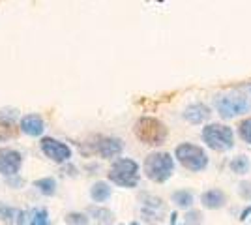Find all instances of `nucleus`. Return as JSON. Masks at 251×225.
<instances>
[{
	"label": "nucleus",
	"mask_w": 251,
	"mask_h": 225,
	"mask_svg": "<svg viewBox=\"0 0 251 225\" xmlns=\"http://www.w3.org/2000/svg\"><path fill=\"white\" fill-rule=\"evenodd\" d=\"M133 131H135L137 139L143 141L145 145H152V147L165 143V139H167V135H169L165 124L159 122L157 118H152V117L139 118V120L135 122Z\"/></svg>",
	"instance_id": "nucleus-1"
},
{
	"label": "nucleus",
	"mask_w": 251,
	"mask_h": 225,
	"mask_svg": "<svg viewBox=\"0 0 251 225\" xmlns=\"http://www.w3.org/2000/svg\"><path fill=\"white\" fill-rule=\"evenodd\" d=\"M175 171V161L167 152H152L145 160V173L152 182H165Z\"/></svg>",
	"instance_id": "nucleus-2"
},
{
	"label": "nucleus",
	"mask_w": 251,
	"mask_h": 225,
	"mask_svg": "<svg viewBox=\"0 0 251 225\" xmlns=\"http://www.w3.org/2000/svg\"><path fill=\"white\" fill-rule=\"evenodd\" d=\"M109 180L122 188H135L139 182V165L129 158H118L109 169Z\"/></svg>",
	"instance_id": "nucleus-3"
},
{
	"label": "nucleus",
	"mask_w": 251,
	"mask_h": 225,
	"mask_svg": "<svg viewBox=\"0 0 251 225\" xmlns=\"http://www.w3.org/2000/svg\"><path fill=\"white\" fill-rule=\"evenodd\" d=\"M175 158L180 161L182 167H186L189 171L199 173L202 169H206L208 165V156L206 152L197 147V145H191V143H182L178 145L175 150Z\"/></svg>",
	"instance_id": "nucleus-4"
},
{
	"label": "nucleus",
	"mask_w": 251,
	"mask_h": 225,
	"mask_svg": "<svg viewBox=\"0 0 251 225\" xmlns=\"http://www.w3.org/2000/svg\"><path fill=\"white\" fill-rule=\"evenodd\" d=\"M202 141L212 150L225 152V150L232 149L234 135H232V129L225 124H208L206 128H202Z\"/></svg>",
	"instance_id": "nucleus-5"
},
{
	"label": "nucleus",
	"mask_w": 251,
	"mask_h": 225,
	"mask_svg": "<svg viewBox=\"0 0 251 225\" xmlns=\"http://www.w3.org/2000/svg\"><path fill=\"white\" fill-rule=\"evenodd\" d=\"M216 109L221 118H234L251 109V101L242 94H225L216 101Z\"/></svg>",
	"instance_id": "nucleus-6"
},
{
	"label": "nucleus",
	"mask_w": 251,
	"mask_h": 225,
	"mask_svg": "<svg viewBox=\"0 0 251 225\" xmlns=\"http://www.w3.org/2000/svg\"><path fill=\"white\" fill-rule=\"evenodd\" d=\"M40 149L54 163H66V161H70V158H72V149L66 143L54 139V137H43L40 141Z\"/></svg>",
	"instance_id": "nucleus-7"
},
{
	"label": "nucleus",
	"mask_w": 251,
	"mask_h": 225,
	"mask_svg": "<svg viewBox=\"0 0 251 225\" xmlns=\"http://www.w3.org/2000/svg\"><path fill=\"white\" fill-rule=\"evenodd\" d=\"M23 165V156L19 150L15 149H0V175L11 178L17 176L21 171Z\"/></svg>",
	"instance_id": "nucleus-8"
},
{
	"label": "nucleus",
	"mask_w": 251,
	"mask_h": 225,
	"mask_svg": "<svg viewBox=\"0 0 251 225\" xmlns=\"http://www.w3.org/2000/svg\"><path fill=\"white\" fill-rule=\"evenodd\" d=\"M96 150L101 158H116L122 154L124 150V143L118 139V137H101L96 145Z\"/></svg>",
	"instance_id": "nucleus-9"
},
{
	"label": "nucleus",
	"mask_w": 251,
	"mask_h": 225,
	"mask_svg": "<svg viewBox=\"0 0 251 225\" xmlns=\"http://www.w3.org/2000/svg\"><path fill=\"white\" fill-rule=\"evenodd\" d=\"M19 129L28 137H42L45 131V122L40 115H25L19 122Z\"/></svg>",
	"instance_id": "nucleus-10"
},
{
	"label": "nucleus",
	"mask_w": 251,
	"mask_h": 225,
	"mask_svg": "<svg viewBox=\"0 0 251 225\" xmlns=\"http://www.w3.org/2000/svg\"><path fill=\"white\" fill-rule=\"evenodd\" d=\"M201 201H202V206H204V208L218 210V208H223V206H225V203H227V197H225V193L221 192V190L214 188V190H208V192L202 193Z\"/></svg>",
	"instance_id": "nucleus-11"
},
{
	"label": "nucleus",
	"mask_w": 251,
	"mask_h": 225,
	"mask_svg": "<svg viewBox=\"0 0 251 225\" xmlns=\"http://www.w3.org/2000/svg\"><path fill=\"white\" fill-rule=\"evenodd\" d=\"M208 117H210V109L204 103H191L184 111V118L188 122H191V124H201V122L208 120Z\"/></svg>",
	"instance_id": "nucleus-12"
},
{
	"label": "nucleus",
	"mask_w": 251,
	"mask_h": 225,
	"mask_svg": "<svg viewBox=\"0 0 251 225\" xmlns=\"http://www.w3.org/2000/svg\"><path fill=\"white\" fill-rule=\"evenodd\" d=\"M111 186L103 180H98V182L92 184V188H90V197H92V201L94 203H105L109 197H111Z\"/></svg>",
	"instance_id": "nucleus-13"
},
{
	"label": "nucleus",
	"mask_w": 251,
	"mask_h": 225,
	"mask_svg": "<svg viewBox=\"0 0 251 225\" xmlns=\"http://www.w3.org/2000/svg\"><path fill=\"white\" fill-rule=\"evenodd\" d=\"M34 188H38V192L45 195V197H52L54 193H56V180L51 178V176H45V178H38L36 182H34Z\"/></svg>",
	"instance_id": "nucleus-14"
},
{
	"label": "nucleus",
	"mask_w": 251,
	"mask_h": 225,
	"mask_svg": "<svg viewBox=\"0 0 251 225\" xmlns=\"http://www.w3.org/2000/svg\"><path fill=\"white\" fill-rule=\"evenodd\" d=\"M88 212H90V216H94L96 220H98L101 225H111L113 222H115L113 212H111V210H107V208H101V206H90V208H88Z\"/></svg>",
	"instance_id": "nucleus-15"
},
{
	"label": "nucleus",
	"mask_w": 251,
	"mask_h": 225,
	"mask_svg": "<svg viewBox=\"0 0 251 225\" xmlns=\"http://www.w3.org/2000/svg\"><path fill=\"white\" fill-rule=\"evenodd\" d=\"M173 203L176 204L178 208H189L193 204V193L188 190H178L173 193Z\"/></svg>",
	"instance_id": "nucleus-16"
},
{
	"label": "nucleus",
	"mask_w": 251,
	"mask_h": 225,
	"mask_svg": "<svg viewBox=\"0 0 251 225\" xmlns=\"http://www.w3.org/2000/svg\"><path fill=\"white\" fill-rule=\"evenodd\" d=\"M17 212L13 206L6 203H0V222L6 225H15V218H17Z\"/></svg>",
	"instance_id": "nucleus-17"
},
{
	"label": "nucleus",
	"mask_w": 251,
	"mask_h": 225,
	"mask_svg": "<svg viewBox=\"0 0 251 225\" xmlns=\"http://www.w3.org/2000/svg\"><path fill=\"white\" fill-rule=\"evenodd\" d=\"M28 225H49V212L45 208H34L28 214Z\"/></svg>",
	"instance_id": "nucleus-18"
},
{
	"label": "nucleus",
	"mask_w": 251,
	"mask_h": 225,
	"mask_svg": "<svg viewBox=\"0 0 251 225\" xmlns=\"http://www.w3.org/2000/svg\"><path fill=\"white\" fill-rule=\"evenodd\" d=\"M229 167H230V171H232V173H236V175H244V173L250 171L251 163H250V160H248L246 156H236L234 160L230 161Z\"/></svg>",
	"instance_id": "nucleus-19"
},
{
	"label": "nucleus",
	"mask_w": 251,
	"mask_h": 225,
	"mask_svg": "<svg viewBox=\"0 0 251 225\" xmlns=\"http://www.w3.org/2000/svg\"><path fill=\"white\" fill-rule=\"evenodd\" d=\"M64 220L68 225H88V222H90L84 212H68Z\"/></svg>",
	"instance_id": "nucleus-20"
},
{
	"label": "nucleus",
	"mask_w": 251,
	"mask_h": 225,
	"mask_svg": "<svg viewBox=\"0 0 251 225\" xmlns=\"http://www.w3.org/2000/svg\"><path fill=\"white\" fill-rule=\"evenodd\" d=\"M238 135L242 137V141H246V143L251 145V117L240 122V126H238Z\"/></svg>",
	"instance_id": "nucleus-21"
},
{
	"label": "nucleus",
	"mask_w": 251,
	"mask_h": 225,
	"mask_svg": "<svg viewBox=\"0 0 251 225\" xmlns=\"http://www.w3.org/2000/svg\"><path fill=\"white\" fill-rule=\"evenodd\" d=\"M238 193H240L242 199L251 201V182L250 180H242V182L238 184Z\"/></svg>",
	"instance_id": "nucleus-22"
},
{
	"label": "nucleus",
	"mask_w": 251,
	"mask_h": 225,
	"mask_svg": "<svg viewBox=\"0 0 251 225\" xmlns=\"http://www.w3.org/2000/svg\"><path fill=\"white\" fill-rule=\"evenodd\" d=\"M186 224L188 225H201L202 224V214L199 210H189L186 214Z\"/></svg>",
	"instance_id": "nucleus-23"
},
{
	"label": "nucleus",
	"mask_w": 251,
	"mask_h": 225,
	"mask_svg": "<svg viewBox=\"0 0 251 225\" xmlns=\"http://www.w3.org/2000/svg\"><path fill=\"white\" fill-rule=\"evenodd\" d=\"M250 90H251V88H250Z\"/></svg>",
	"instance_id": "nucleus-24"
}]
</instances>
